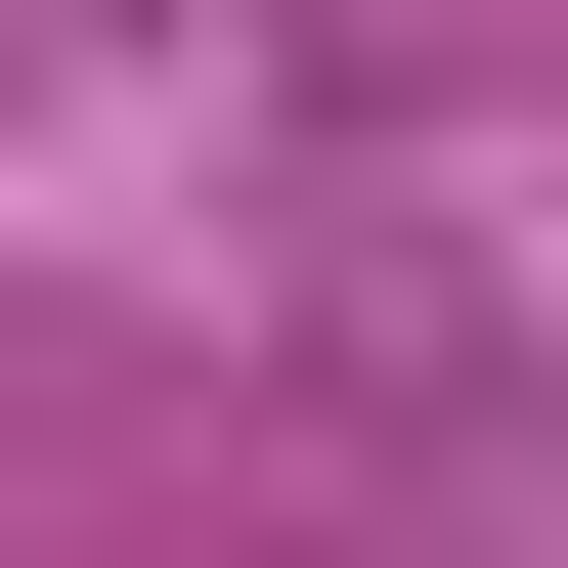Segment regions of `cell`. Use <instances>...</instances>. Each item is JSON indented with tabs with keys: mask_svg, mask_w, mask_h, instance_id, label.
<instances>
[]
</instances>
